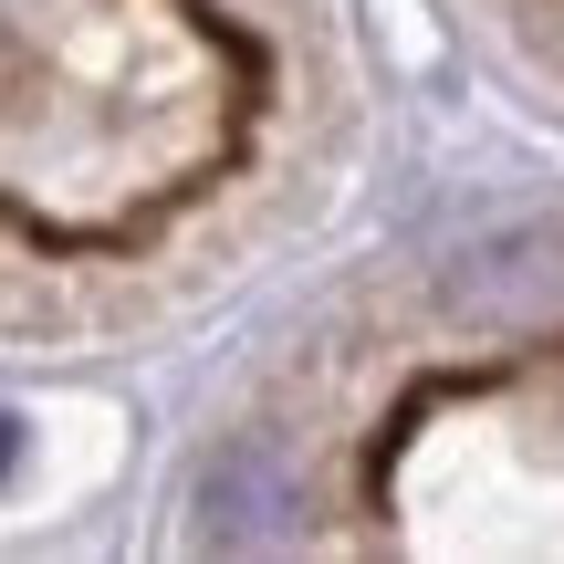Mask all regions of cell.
I'll return each instance as SVG.
<instances>
[{
    "mask_svg": "<svg viewBox=\"0 0 564 564\" xmlns=\"http://www.w3.org/2000/svg\"><path fill=\"white\" fill-rule=\"evenodd\" d=\"M564 293V220H512L491 241H470L460 262L440 272V303L449 314H533V303Z\"/></svg>",
    "mask_w": 564,
    "mask_h": 564,
    "instance_id": "obj_2",
    "label": "cell"
},
{
    "mask_svg": "<svg viewBox=\"0 0 564 564\" xmlns=\"http://www.w3.org/2000/svg\"><path fill=\"white\" fill-rule=\"evenodd\" d=\"M11 460H21V419H0V481H11Z\"/></svg>",
    "mask_w": 564,
    "mask_h": 564,
    "instance_id": "obj_3",
    "label": "cell"
},
{
    "mask_svg": "<svg viewBox=\"0 0 564 564\" xmlns=\"http://www.w3.org/2000/svg\"><path fill=\"white\" fill-rule=\"evenodd\" d=\"M188 512H199L188 533H199L209 554H282L303 533V512H314V491H303V470L282 460L272 440H230V449H209Z\"/></svg>",
    "mask_w": 564,
    "mask_h": 564,
    "instance_id": "obj_1",
    "label": "cell"
}]
</instances>
